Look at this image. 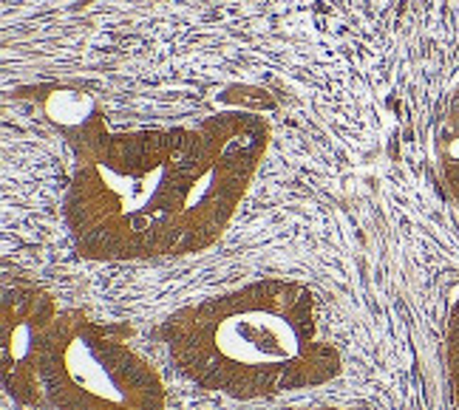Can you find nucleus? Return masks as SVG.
I'll use <instances>...</instances> for the list:
<instances>
[{"label":"nucleus","mask_w":459,"mask_h":410,"mask_svg":"<svg viewBox=\"0 0 459 410\" xmlns=\"http://www.w3.org/2000/svg\"><path fill=\"white\" fill-rule=\"evenodd\" d=\"M165 351L187 382L238 402L321 388L343 368L307 283L264 278L176 309L162 329Z\"/></svg>","instance_id":"2"},{"label":"nucleus","mask_w":459,"mask_h":410,"mask_svg":"<svg viewBox=\"0 0 459 410\" xmlns=\"http://www.w3.org/2000/svg\"><path fill=\"white\" fill-rule=\"evenodd\" d=\"M60 314L57 300L40 286H12L4 292L0 314V348H4V388L21 407H43L40 363L48 343V331Z\"/></svg>","instance_id":"4"},{"label":"nucleus","mask_w":459,"mask_h":410,"mask_svg":"<svg viewBox=\"0 0 459 410\" xmlns=\"http://www.w3.org/2000/svg\"><path fill=\"white\" fill-rule=\"evenodd\" d=\"M437 158H439V173L451 192L454 204L459 207V82L446 102V114L439 119L437 131Z\"/></svg>","instance_id":"5"},{"label":"nucleus","mask_w":459,"mask_h":410,"mask_svg":"<svg viewBox=\"0 0 459 410\" xmlns=\"http://www.w3.org/2000/svg\"><path fill=\"white\" fill-rule=\"evenodd\" d=\"M446 377L454 410H459V297L451 303L446 320Z\"/></svg>","instance_id":"6"},{"label":"nucleus","mask_w":459,"mask_h":410,"mask_svg":"<svg viewBox=\"0 0 459 410\" xmlns=\"http://www.w3.org/2000/svg\"><path fill=\"white\" fill-rule=\"evenodd\" d=\"M295 410H343V407H295Z\"/></svg>","instance_id":"7"},{"label":"nucleus","mask_w":459,"mask_h":410,"mask_svg":"<svg viewBox=\"0 0 459 410\" xmlns=\"http://www.w3.org/2000/svg\"><path fill=\"white\" fill-rule=\"evenodd\" d=\"M48 114L74 156L63 218L85 261L204 252L233 221L270 148V122L241 108L145 131H117L85 97Z\"/></svg>","instance_id":"1"},{"label":"nucleus","mask_w":459,"mask_h":410,"mask_svg":"<svg viewBox=\"0 0 459 410\" xmlns=\"http://www.w3.org/2000/svg\"><path fill=\"white\" fill-rule=\"evenodd\" d=\"M43 407L165 410L168 388L122 329L82 309H60L40 363Z\"/></svg>","instance_id":"3"},{"label":"nucleus","mask_w":459,"mask_h":410,"mask_svg":"<svg viewBox=\"0 0 459 410\" xmlns=\"http://www.w3.org/2000/svg\"><path fill=\"white\" fill-rule=\"evenodd\" d=\"M456 6H459V0H456Z\"/></svg>","instance_id":"8"}]
</instances>
